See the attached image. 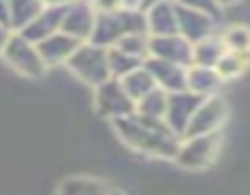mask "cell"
Instances as JSON below:
<instances>
[{"label": "cell", "instance_id": "obj_1", "mask_svg": "<svg viewBox=\"0 0 250 195\" xmlns=\"http://www.w3.org/2000/svg\"><path fill=\"white\" fill-rule=\"evenodd\" d=\"M113 129L117 136L133 150L150 156V158H164L174 160V154L180 144V136L166 125L164 119L146 117L137 111L131 115L113 119Z\"/></svg>", "mask_w": 250, "mask_h": 195}, {"label": "cell", "instance_id": "obj_2", "mask_svg": "<svg viewBox=\"0 0 250 195\" xmlns=\"http://www.w3.org/2000/svg\"><path fill=\"white\" fill-rule=\"evenodd\" d=\"M64 64L70 70V74H74L82 84L92 88H96L111 76L107 64V49L94 45L90 41H82Z\"/></svg>", "mask_w": 250, "mask_h": 195}, {"label": "cell", "instance_id": "obj_3", "mask_svg": "<svg viewBox=\"0 0 250 195\" xmlns=\"http://www.w3.org/2000/svg\"><path fill=\"white\" fill-rule=\"evenodd\" d=\"M221 131L182 136L174 154V162L186 170H203L215 162L221 150Z\"/></svg>", "mask_w": 250, "mask_h": 195}, {"label": "cell", "instance_id": "obj_4", "mask_svg": "<svg viewBox=\"0 0 250 195\" xmlns=\"http://www.w3.org/2000/svg\"><path fill=\"white\" fill-rule=\"evenodd\" d=\"M0 55L12 70L27 78H41L47 70V64L37 51V45L25 39L20 31L14 35H8Z\"/></svg>", "mask_w": 250, "mask_h": 195}, {"label": "cell", "instance_id": "obj_5", "mask_svg": "<svg viewBox=\"0 0 250 195\" xmlns=\"http://www.w3.org/2000/svg\"><path fill=\"white\" fill-rule=\"evenodd\" d=\"M94 90H96V94H94L96 111L100 117L113 121V119L131 115L135 111V99L125 92L119 78L109 76L107 80L98 84Z\"/></svg>", "mask_w": 250, "mask_h": 195}, {"label": "cell", "instance_id": "obj_6", "mask_svg": "<svg viewBox=\"0 0 250 195\" xmlns=\"http://www.w3.org/2000/svg\"><path fill=\"white\" fill-rule=\"evenodd\" d=\"M227 117H229V107H227L225 99H221L215 94L213 96H205L201 99V103L195 107L193 115L189 117V123L186 127L184 136L221 131V127L225 125Z\"/></svg>", "mask_w": 250, "mask_h": 195}, {"label": "cell", "instance_id": "obj_7", "mask_svg": "<svg viewBox=\"0 0 250 195\" xmlns=\"http://www.w3.org/2000/svg\"><path fill=\"white\" fill-rule=\"evenodd\" d=\"M203 96L193 94L189 90H178V92H168V101H166V113L164 121L166 125L182 138L186 133V127L189 123V117L193 115L195 107L201 103Z\"/></svg>", "mask_w": 250, "mask_h": 195}, {"label": "cell", "instance_id": "obj_8", "mask_svg": "<svg viewBox=\"0 0 250 195\" xmlns=\"http://www.w3.org/2000/svg\"><path fill=\"white\" fill-rule=\"evenodd\" d=\"M148 55L182 66H189L193 62V43H189L180 33L148 35Z\"/></svg>", "mask_w": 250, "mask_h": 195}, {"label": "cell", "instance_id": "obj_9", "mask_svg": "<svg viewBox=\"0 0 250 195\" xmlns=\"http://www.w3.org/2000/svg\"><path fill=\"white\" fill-rule=\"evenodd\" d=\"M96 14L98 12L90 0H72L64 8L61 31L72 35L78 41H88L92 35V29H94Z\"/></svg>", "mask_w": 250, "mask_h": 195}, {"label": "cell", "instance_id": "obj_10", "mask_svg": "<svg viewBox=\"0 0 250 195\" xmlns=\"http://www.w3.org/2000/svg\"><path fill=\"white\" fill-rule=\"evenodd\" d=\"M176 21H178V33L182 37H186L189 43H197V41L213 35V29H215L213 16H209L201 10L182 6V4H176Z\"/></svg>", "mask_w": 250, "mask_h": 195}, {"label": "cell", "instance_id": "obj_11", "mask_svg": "<svg viewBox=\"0 0 250 195\" xmlns=\"http://www.w3.org/2000/svg\"><path fill=\"white\" fill-rule=\"evenodd\" d=\"M148 72L152 74L154 82L158 88L166 92H178V90H188V66L158 58V57H146L143 62Z\"/></svg>", "mask_w": 250, "mask_h": 195}, {"label": "cell", "instance_id": "obj_12", "mask_svg": "<svg viewBox=\"0 0 250 195\" xmlns=\"http://www.w3.org/2000/svg\"><path fill=\"white\" fill-rule=\"evenodd\" d=\"M64 8H66V4H45L39 10V14L29 23H25L20 29V33L25 39H29L31 43L37 45L39 41H43L45 37H49L51 33H55V31L61 29Z\"/></svg>", "mask_w": 250, "mask_h": 195}, {"label": "cell", "instance_id": "obj_13", "mask_svg": "<svg viewBox=\"0 0 250 195\" xmlns=\"http://www.w3.org/2000/svg\"><path fill=\"white\" fill-rule=\"evenodd\" d=\"M145 12L146 21V33L148 35H170L178 33V21H176V4L174 0H156Z\"/></svg>", "mask_w": 250, "mask_h": 195}, {"label": "cell", "instance_id": "obj_14", "mask_svg": "<svg viewBox=\"0 0 250 195\" xmlns=\"http://www.w3.org/2000/svg\"><path fill=\"white\" fill-rule=\"evenodd\" d=\"M82 41L74 39L72 35L64 33V31H55L49 37H45L43 41L37 43V51L41 55V58L45 60L47 66H57V64H64L66 58L74 53V49L80 45Z\"/></svg>", "mask_w": 250, "mask_h": 195}, {"label": "cell", "instance_id": "obj_15", "mask_svg": "<svg viewBox=\"0 0 250 195\" xmlns=\"http://www.w3.org/2000/svg\"><path fill=\"white\" fill-rule=\"evenodd\" d=\"M223 78L213 66H201V64H189L188 66V90L199 96H213L217 88L221 86Z\"/></svg>", "mask_w": 250, "mask_h": 195}, {"label": "cell", "instance_id": "obj_16", "mask_svg": "<svg viewBox=\"0 0 250 195\" xmlns=\"http://www.w3.org/2000/svg\"><path fill=\"white\" fill-rule=\"evenodd\" d=\"M119 80H121L125 92H127L135 101H139L143 96H146L150 90L156 88V82H154L152 74L148 72V68H146L145 64L133 68L131 72H127V74L121 76Z\"/></svg>", "mask_w": 250, "mask_h": 195}, {"label": "cell", "instance_id": "obj_17", "mask_svg": "<svg viewBox=\"0 0 250 195\" xmlns=\"http://www.w3.org/2000/svg\"><path fill=\"white\" fill-rule=\"evenodd\" d=\"M227 51L225 43L221 37L209 35L197 43H193V62L191 64H201V66H213L217 64V60L223 57V53Z\"/></svg>", "mask_w": 250, "mask_h": 195}, {"label": "cell", "instance_id": "obj_18", "mask_svg": "<svg viewBox=\"0 0 250 195\" xmlns=\"http://www.w3.org/2000/svg\"><path fill=\"white\" fill-rule=\"evenodd\" d=\"M166 101H168V92L156 86V88L150 90L146 96H143L139 101H135V111L141 113V115H146V117L164 119Z\"/></svg>", "mask_w": 250, "mask_h": 195}, {"label": "cell", "instance_id": "obj_19", "mask_svg": "<svg viewBox=\"0 0 250 195\" xmlns=\"http://www.w3.org/2000/svg\"><path fill=\"white\" fill-rule=\"evenodd\" d=\"M248 55L250 53H236V51H225L223 53V57L217 60V64H215V70L219 72V76L223 78V80H229V78H234V76H238L244 68H246V64H248Z\"/></svg>", "mask_w": 250, "mask_h": 195}, {"label": "cell", "instance_id": "obj_20", "mask_svg": "<svg viewBox=\"0 0 250 195\" xmlns=\"http://www.w3.org/2000/svg\"><path fill=\"white\" fill-rule=\"evenodd\" d=\"M145 60L133 57V55H127L123 53L121 49L117 47H107V64H109V74L113 78H121L125 76L127 72H131L133 68L141 66Z\"/></svg>", "mask_w": 250, "mask_h": 195}, {"label": "cell", "instance_id": "obj_21", "mask_svg": "<svg viewBox=\"0 0 250 195\" xmlns=\"http://www.w3.org/2000/svg\"><path fill=\"white\" fill-rule=\"evenodd\" d=\"M225 47L229 51H236V53H250V29L244 25H232L225 31V35L221 37Z\"/></svg>", "mask_w": 250, "mask_h": 195}, {"label": "cell", "instance_id": "obj_22", "mask_svg": "<svg viewBox=\"0 0 250 195\" xmlns=\"http://www.w3.org/2000/svg\"><path fill=\"white\" fill-rule=\"evenodd\" d=\"M176 4H182V6H188V8H193V10H201L209 16H213L215 20L221 16V6L217 0H174Z\"/></svg>", "mask_w": 250, "mask_h": 195}, {"label": "cell", "instance_id": "obj_23", "mask_svg": "<svg viewBox=\"0 0 250 195\" xmlns=\"http://www.w3.org/2000/svg\"><path fill=\"white\" fill-rule=\"evenodd\" d=\"M121 6L123 8H139L143 6V0H121Z\"/></svg>", "mask_w": 250, "mask_h": 195}, {"label": "cell", "instance_id": "obj_24", "mask_svg": "<svg viewBox=\"0 0 250 195\" xmlns=\"http://www.w3.org/2000/svg\"><path fill=\"white\" fill-rule=\"evenodd\" d=\"M8 27L6 25H2L0 23V51H2V47H4V43H6V39H8Z\"/></svg>", "mask_w": 250, "mask_h": 195}, {"label": "cell", "instance_id": "obj_25", "mask_svg": "<svg viewBox=\"0 0 250 195\" xmlns=\"http://www.w3.org/2000/svg\"><path fill=\"white\" fill-rule=\"evenodd\" d=\"M217 2H219L221 8H227V6H232V4H236V2H240V0H217Z\"/></svg>", "mask_w": 250, "mask_h": 195}]
</instances>
